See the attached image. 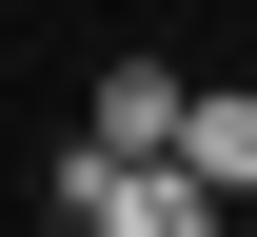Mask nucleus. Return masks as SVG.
<instances>
[{"label":"nucleus","mask_w":257,"mask_h":237,"mask_svg":"<svg viewBox=\"0 0 257 237\" xmlns=\"http://www.w3.org/2000/svg\"><path fill=\"white\" fill-rule=\"evenodd\" d=\"M178 178L198 198H257V99H178Z\"/></svg>","instance_id":"nucleus-3"},{"label":"nucleus","mask_w":257,"mask_h":237,"mask_svg":"<svg viewBox=\"0 0 257 237\" xmlns=\"http://www.w3.org/2000/svg\"><path fill=\"white\" fill-rule=\"evenodd\" d=\"M178 99H198V79H159V60H99V119H79V138H139V158H178Z\"/></svg>","instance_id":"nucleus-2"},{"label":"nucleus","mask_w":257,"mask_h":237,"mask_svg":"<svg viewBox=\"0 0 257 237\" xmlns=\"http://www.w3.org/2000/svg\"><path fill=\"white\" fill-rule=\"evenodd\" d=\"M60 217L79 237H198L218 198H198L178 158H139V138H79V158H60Z\"/></svg>","instance_id":"nucleus-1"}]
</instances>
